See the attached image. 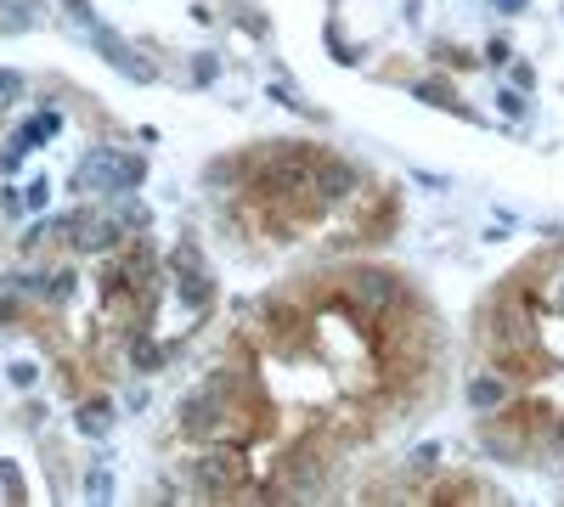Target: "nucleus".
<instances>
[{
  "mask_svg": "<svg viewBox=\"0 0 564 507\" xmlns=\"http://www.w3.org/2000/svg\"><path fill=\"white\" fill-rule=\"evenodd\" d=\"M148 180V158L135 153H113V147H97L85 153V164L74 169V192H102V198H124Z\"/></svg>",
  "mask_w": 564,
  "mask_h": 507,
  "instance_id": "obj_1",
  "label": "nucleus"
},
{
  "mask_svg": "<svg viewBox=\"0 0 564 507\" xmlns=\"http://www.w3.org/2000/svg\"><path fill=\"white\" fill-rule=\"evenodd\" d=\"M181 434L186 440H215V434H226V423H231V411H226V378H215V384H198L193 395L181 400Z\"/></svg>",
  "mask_w": 564,
  "mask_h": 507,
  "instance_id": "obj_2",
  "label": "nucleus"
},
{
  "mask_svg": "<svg viewBox=\"0 0 564 507\" xmlns=\"http://www.w3.org/2000/svg\"><path fill=\"white\" fill-rule=\"evenodd\" d=\"M186 485L198 496L220 502V496H238L243 491V456L238 451H198L193 463H186Z\"/></svg>",
  "mask_w": 564,
  "mask_h": 507,
  "instance_id": "obj_3",
  "label": "nucleus"
},
{
  "mask_svg": "<svg viewBox=\"0 0 564 507\" xmlns=\"http://www.w3.org/2000/svg\"><path fill=\"white\" fill-rule=\"evenodd\" d=\"M260 192L265 198H282V203H316L311 198V158H300V153H271L265 164H260Z\"/></svg>",
  "mask_w": 564,
  "mask_h": 507,
  "instance_id": "obj_4",
  "label": "nucleus"
},
{
  "mask_svg": "<svg viewBox=\"0 0 564 507\" xmlns=\"http://www.w3.org/2000/svg\"><path fill=\"white\" fill-rule=\"evenodd\" d=\"M361 192V169L339 153H311V198L316 203H350Z\"/></svg>",
  "mask_w": 564,
  "mask_h": 507,
  "instance_id": "obj_5",
  "label": "nucleus"
},
{
  "mask_svg": "<svg viewBox=\"0 0 564 507\" xmlns=\"http://www.w3.org/2000/svg\"><path fill=\"white\" fill-rule=\"evenodd\" d=\"M124 243V220L102 214V209H74L68 220V249L74 254H113Z\"/></svg>",
  "mask_w": 564,
  "mask_h": 507,
  "instance_id": "obj_6",
  "label": "nucleus"
},
{
  "mask_svg": "<svg viewBox=\"0 0 564 507\" xmlns=\"http://www.w3.org/2000/svg\"><path fill=\"white\" fill-rule=\"evenodd\" d=\"M350 299L367 310V316H390L395 305H401V283L390 271H379V265H361L356 276H350Z\"/></svg>",
  "mask_w": 564,
  "mask_h": 507,
  "instance_id": "obj_7",
  "label": "nucleus"
},
{
  "mask_svg": "<svg viewBox=\"0 0 564 507\" xmlns=\"http://www.w3.org/2000/svg\"><path fill=\"white\" fill-rule=\"evenodd\" d=\"M276 474H282V485H289V496H322V456H316V445H289L282 451V463H276Z\"/></svg>",
  "mask_w": 564,
  "mask_h": 507,
  "instance_id": "obj_8",
  "label": "nucleus"
},
{
  "mask_svg": "<svg viewBox=\"0 0 564 507\" xmlns=\"http://www.w3.org/2000/svg\"><path fill=\"white\" fill-rule=\"evenodd\" d=\"M175 288H181V305H193V310H204L215 299V276L204 271L193 243H181V254H175Z\"/></svg>",
  "mask_w": 564,
  "mask_h": 507,
  "instance_id": "obj_9",
  "label": "nucleus"
},
{
  "mask_svg": "<svg viewBox=\"0 0 564 507\" xmlns=\"http://www.w3.org/2000/svg\"><path fill=\"white\" fill-rule=\"evenodd\" d=\"M90 45H97V52H102L124 79H135V85H148V79H153V63L141 57V52H130V45H124L113 29H102V23H97V29H90Z\"/></svg>",
  "mask_w": 564,
  "mask_h": 507,
  "instance_id": "obj_10",
  "label": "nucleus"
},
{
  "mask_svg": "<svg viewBox=\"0 0 564 507\" xmlns=\"http://www.w3.org/2000/svg\"><path fill=\"white\" fill-rule=\"evenodd\" d=\"M463 400H468V411L491 418V411H502V406L513 400V384H508L502 373H480V378H468V384H463Z\"/></svg>",
  "mask_w": 564,
  "mask_h": 507,
  "instance_id": "obj_11",
  "label": "nucleus"
},
{
  "mask_svg": "<svg viewBox=\"0 0 564 507\" xmlns=\"http://www.w3.org/2000/svg\"><path fill=\"white\" fill-rule=\"evenodd\" d=\"M45 18V0H0V29H34Z\"/></svg>",
  "mask_w": 564,
  "mask_h": 507,
  "instance_id": "obj_12",
  "label": "nucleus"
},
{
  "mask_svg": "<svg viewBox=\"0 0 564 507\" xmlns=\"http://www.w3.org/2000/svg\"><path fill=\"white\" fill-rule=\"evenodd\" d=\"M68 220H74V214H57V220H40L34 232L23 238V249H29V254H40V249H52V243H63V249H68Z\"/></svg>",
  "mask_w": 564,
  "mask_h": 507,
  "instance_id": "obj_13",
  "label": "nucleus"
},
{
  "mask_svg": "<svg viewBox=\"0 0 564 507\" xmlns=\"http://www.w3.org/2000/svg\"><path fill=\"white\" fill-rule=\"evenodd\" d=\"M57 130H63V113H57V108H40V113H34V119H29L18 135H23V142L34 147V142H52Z\"/></svg>",
  "mask_w": 564,
  "mask_h": 507,
  "instance_id": "obj_14",
  "label": "nucleus"
},
{
  "mask_svg": "<svg viewBox=\"0 0 564 507\" xmlns=\"http://www.w3.org/2000/svg\"><path fill=\"white\" fill-rule=\"evenodd\" d=\"M113 429V406L108 400H85L79 406V434H108Z\"/></svg>",
  "mask_w": 564,
  "mask_h": 507,
  "instance_id": "obj_15",
  "label": "nucleus"
},
{
  "mask_svg": "<svg viewBox=\"0 0 564 507\" xmlns=\"http://www.w3.org/2000/svg\"><path fill=\"white\" fill-rule=\"evenodd\" d=\"M486 451L491 456H525V445H520V434H513V429L508 434H486Z\"/></svg>",
  "mask_w": 564,
  "mask_h": 507,
  "instance_id": "obj_16",
  "label": "nucleus"
},
{
  "mask_svg": "<svg viewBox=\"0 0 564 507\" xmlns=\"http://www.w3.org/2000/svg\"><path fill=\"white\" fill-rule=\"evenodd\" d=\"M23 97V74L18 68H0V108H12Z\"/></svg>",
  "mask_w": 564,
  "mask_h": 507,
  "instance_id": "obj_17",
  "label": "nucleus"
},
{
  "mask_svg": "<svg viewBox=\"0 0 564 507\" xmlns=\"http://www.w3.org/2000/svg\"><path fill=\"white\" fill-rule=\"evenodd\" d=\"M417 97H423V102L452 108V85H446V79H417Z\"/></svg>",
  "mask_w": 564,
  "mask_h": 507,
  "instance_id": "obj_18",
  "label": "nucleus"
},
{
  "mask_svg": "<svg viewBox=\"0 0 564 507\" xmlns=\"http://www.w3.org/2000/svg\"><path fill=\"white\" fill-rule=\"evenodd\" d=\"M220 79V63L204 52V57H193V85H215Z\"/></svg>",
  "mask_w": 564,
  "mask_h": 507,
  "instance_id": "obj_19",
  "label": "nucleus"
},
{
  "mask_svg": "<svg viewBox=\"0 0 564 507\" xmlns=\"http://www.w3.org/2000/svg\"><path fill=\"white\" fill-rule=\"evenodd\" d=\"M63 12H68L74 23H85V29H97V12H90V0H63Z\"/></svg>",
  "mask_w": 564,
  "mask_h": 507,
  "instance_id": "obj_20",
  "label": "nucleus"
},
{
  "mask_svg": "<svg viewBox=\"0 0 564 507\" xmlns=\"http://www.w3.org/2000/svg\"><path fill=\"white\" fill-rule=\"evenodd\" d=\"M34 378H40L34 361H12V384H18V389H34Z\"/></svg>",
  "mask_w": 564,
  "mask_h": 507,
  "instance_id": "obj_21",
  "label": "nucleus"
},
{
  "mask_svg": "<svg viewBox=\"0 0 564 507\" xmlns=\"http://www.w3.org/2000/svg\"><path fill=\"white\" fill-rule=\"evenodd\" d=\"M108 491H113V485H108V474H102V469H90V480H85V496H90V502H102Z\"/></svg>",
  "mask_w": 564,
  "mask_h": 507,
  "instance_id": "obj_22",
  "label": "nucleus"
},
{
  "mask_svg": "<svg viewBox=\"0 0 564 507\" xmlns=\"http://www.w3.org/2000/svg\"><path fill=\"white\" fill-rule=\"evenodd\" d=\"M130 361H135V366H159V361H164V350H159V344H135V350H130Z\"/></svg>",
  "mask_w": 564,
  "mask_h": 507,
  "instance_id": "obj_23",
  "label": "nucleus"
},
{
  "mask_svg": "<svg viewBox=\"0 0 564 507\" xmlns=\"http://www.w3.org/2000/svg\"><path fill=\"white\" fill-rule=\"evenodd\" d=\"M542 445H547V451H553V456H564V423H553V429H547V434H542Z\"/></svg>",
  "mask_w": 564,
  "mask_h": 507,
  "instance_id": "obj_24",
  "label": "nucleus"
},
{
  "mask_svg": "<svg viewBox=\"0 0 564 507\" xmlns=\"http://www.w3.org/2000/svg\"><path fill=\"white\" fill-rule=\"evenodd\" d=\"M45 198H52V187H45V180H34V187H29V209H45Z\"/></svg>",
  "mask_w": 564,
  "mask_h": 507,
  "instance_id": "obj_25",
  "label": "nucleus"
},
{
  "mask_svg": "<svg viewBox=\"0 0 564 507\" xmlns=\"http://www.w3.org/2000/svg\"><path fill=\"white\" fill-rule=\"evenodd\" d=\"M502 113H508V119H525V102H520V97H508V90H502Z\"/></svg>",
  "mask_w": 564,
  "mask_h": 507,
  "instance_id": "obj_26",
  "label": "nucleus"
}]
</instances>
